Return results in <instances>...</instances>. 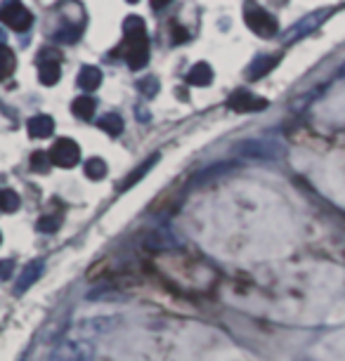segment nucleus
<instances>
[{
    "label": "nucleus",
    "instance_id": "obj_1",
    "mask_svg": "<svg viewBox=\"0 0 345 361\" xmlns=\"http://www.w3.org/2000/svg\"><path fill=\"white\" fill-rule=\"evenodd\" d=\"M116 52L123 54V59L133 71L145 69L147 62H150V38H147L145 22L140 17L131 15L123 22V43L116 47Z\"/></svg>",
    "mask_w": 345,
    "mask_h": 361
},
{
    "label": "nucleus",
    "instance_id": "obj_2",
    "mask_svg": "<svg viewBox=\"0 0 345 361\" xmlns=\"http://www.w3.org/2000/svg\"><path fill=\"white\" fill-rule=\"evenodd\" d=\"M0 22L22 33V31H29L33 26V15L22 3H3L0 5Z\"/></svg>",
    "mask_w": 345,
    "mask_h": 361
},
{
    "label": "nucleus",
    "instance_id": "obj_3",
    "mask_svg": "<svg viewBox=\"0 0 345 361\" xmlns=\"http://www.w3.org/2000/svg\"><path fill=\"white\" fill-rule=\"evenodd\" d=\"M50 161L52 166L59 168H73L80 161V147L69 137H62L55 142V147L50 149Z\"/></svg>",
    "mask_w": 345,
    "mask_h": 361
},
{
    "label": "nucleus",
    "instance_id": "obj_4",
    "mask_svg": "<svg viewBox=\"0 0 345 361\" xmlns=\"http://www.w3.org/2000/svg\"><path fill=\"white\" fill-rule=\"evenodd\" d=\"M50 50H40L38 57V80L43 85H55L59 76H62V66H59V57H50Z\"/></svg>",
    "mask_w": 345,
    "mask_h": 361
},
{
    "label": "nucleus",
    "instance_id": "obj_5",
    "mask_svg": "<svg viewBox=\"0 0 345 361\" xmlns=\"http://www.w3.org/2000/svg\"><path fill=\"white\" fill-rule=\"evenodd\" d=\"M243 19H246V24L251 26V29H253L255 33H260V36H272L274 29H277L274 19L270 17L265 10H253V8H248L246 12H243Z\"/></svg>",
    "mask_w": 345,
    "mask_h": 361
},
{
    "label": "nucleus",
    "instance_id": "obj_6",
    "mask_svg": "<svg viewBox=\"0 0 345 361\" xmlns=\"http://www.w3.org/2000/svg\"><path fill=\"white\" fill-rule=\"evenodd\" d=\"M90 350L83 343H62L50 354V361H87Z\"/></svg>",
    "mask_w": 345,
    "mask_h": 361
},
{
    "label": "nucleus",
    "instance_id": "obj_7",
    "mask_svg": "<svg viewBox=\"0 0 345 361\" xmlns=\"http://www.w3.org/2000/svg\"><path fill=\"white\" fill-rule=\"evenodd\" d=\"M26 128H29L31 137L45 140V137H50L52 130H55V121H52L50 116H45V114H38V116H33V118H29Z\"/></svg>",
    "mask_w": 345,
    "mask_h": 361
},
{
    "label": "nucleus",
    "instance_id": "obj_8",
    "mask_svg": "<svg viewBox=\"0 0 345 361\" xmlns=\"http://www.w3.org/2000/svg\"><path fill=\"white\" fill-rule=\"evenodd\" d=\"M227 104H229V109H234V111H255V109L265 106V102L251 97V94L243 92V90H236L232 97L227 99Z\"/></svg>",
    "mask_w": 345,
    "mask_h": 361
},
{
    "label": "nucleus",
    "instance_id": "obj_9",
    "mask_svg": "<svg viewBox=\"0 0 345 361\" xmlns=\"http://www.w3.org/2000/svg\"><path fill=\"white\" fill-rule=\"evenodd\" d=\"M76 83L80 90H97L99 85H102V71L97 69V66H83L76 78Z\"/></svg>",
    "mask_w": 345,
    "mask_h": 361
},
{
    "label": "nucleus",
    "instance_id": "obj_10",
    "mask_svg": "<svg viewBox=\"0 0 345 361\" xmlns=\"http://www.w3.org/2000/svg\"><path fill=\"white\" fill-rule=\"evenodd\" d=\"M40 271H43V260H36V262H31L29 267H26L22 271V276H19V281L15 286V293L17 295H22V293L29 290V286L31 283H36V279L40 276Z\"/></svg>",
    "mask_w": 345,
    "mask_h": 361
},
{
    "label": "nucleus",
    "instance_id": "obj_11",
    "mask_svg": "<svg viewBox=\"0 0 345 361\" xmlns=\"http://www.w3.org/2000/svg\"><path fill=\"white\" fill-rule=\"evenodd\" d=\"M211 80H213V69H211V64H206V62L194 64L192 71L187 73L189 85H208Z\"/></svg>",
    "mask_w": 345,
    "mask_h": 361
},
{
    "label": "nucleus",
    "instance_id": "obj_12",
    "mask_svg": "<svg viewBox=\"0 0 345 361\" xmlns=\"http://www.w3.org/2000/svg\"><path fill=\"white\" fill-rule=\"evenodd\" d=\"M95 109H97V102H95L92 97H87V94H83V97H76V99H73V104H71L73 116H78L80 121H92Z\"/></svg>",
    "mask_w": 345,
    "mask_h": 361
},
{
    "label": "nucleus",
    "instance_id": "obj_13",
    "mask_svg": "<svg viewBox=\"0 0 345 361\" xmlns=\"http://www.w3.org/2000/svg\"><path fill=\"white\" fill-rule=\"evenodd\" d=\"M17 69V57L8 45H0V80L10 78Z\"/></svg>",
    "mask_w": 345,
    "mask_h": 361
},
{
    "label": "nucleus",
    "instance_id": "obj_14",
    "mask_svg": "<svg viewBox=\"0 0 345 361\" xmlns=\"http://www.w3.org/2000/svg\"><path fill=\"white\" fill-rule=\"evenodd\" d=\"M97 126L102 128L107 135H111V137H119L121 133H123V118H121L119 114H104L102 118L97 121Z\"/></svg>",
    "mask_w": 345,
    "mask_h": 361
},
{
    "label": "nucleus",
    "instance_id": "obj_15",
    "mask_svg": "<svg viewBox=\"0 0 345 361\" xmlns=\"http://www.w3.org/2000/svg\"><path fill=\"white\" fill-rule=\"evenodd\" d=\"M157 161H159V154H152L150 159H147L145 163H142V166H140L138 170H135L133 175H128L126 180L121 182V192H123V189H131V187H135V182L142 180V177H145L147 170H152V166H154V163H157Z\"/></svg>",
    "mask_w": 345,
    "mask_h": 361
},
{
    "label": "nucleus",
    "instance_id": "obj_16",
    "mask_svg": "<svg viewBox=\"0 0 345 361\" xmlns=\"http://www.w3.org/2000/svg\"><path fill=\"white\" fill-rule=\"evenodd\" d=\"M22 206V199L17 196V192L12 189H0V210L3 213H15Z\"/></svg>",
    "mask_w": 345,
    "mask_h": 361
},
{
    "label": "nucleus",
    "instance_id": "obj_17",
    "mask_svg": "<svg viewBox=\"0 0 345 361\" xmlns=\"http://www.w3.org/2000/svg\"><path fill=\"white\" fill-rule=\"evenodd\" d=\"M85 175L90 177V180H104L107 177V163L102 159H90L85 163Z\"/></svg>",
    "mask_w": 345,
    "mask_h": 361
},
{
    "label": "nucleus",
    "instance_id": "obj_18",
    "mask_svg": "<svg viewBox=\"0 0 345 361\" xmlns=\"http://www.w3.org/2000/svg\"><path fill=\"white\" fill-rule=\"evenodd\" d=\"M52 166L50 161V154H43V152H36L31 156V170H38V173H47Z\"/></svg>",
    "mask_w": 345,
    "mask_h": 361
},
{
    "label": "nucleus",
    "instance_id": "obj_19",
    "mask_svg": "<svg viewBox=\"0 0 345 361\" xmlns=\"http://www.w3.org/2000/svg\"><path fill=\"white\" fill-rule=\"evenodd\" d=\"M59 222H62V217L59 215H45L38 220V231H45V234H50V231H57L59 229Z\"/></svg>",
    "mask_w": 345,
    "mask_h": 361
},
{
    "label": "nucleus",
    "instance_id": "obj_20",
    "mask_svg": "<svg viewBox=\"0 0 345 361\" xmlns=\"http://www.w3.org/2000/svg\"><path fill=\"white\" fill-rule=\"evenodd\" d=\"M138 87L142 90V94H150V97H154L157 94V87H159V80L157 78H145V80H140L138 83Z\"/></svg>",
    "mask_w": 345,
    "mask_h": 361
},
{
    "label": "nucleus",
    "instance_id": "obj_21",
    "mask_svg": "<svg viewBox=\"0 0 345 361\" xmlns=\"http://www.w3.org/2000/svg\"><path fill=\"white\" fill-rule=\"evenodd\" d=\"M15 269V260H0V279H10Z\"/></svg>",
    "mask_w": 345,
    "mask_h": 361
}]
</instances>
